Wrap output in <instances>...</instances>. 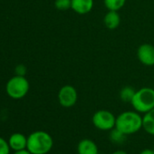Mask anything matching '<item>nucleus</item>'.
Returning <instances> with one entry per match:
<instances>
[{
    "instance_id": "nucleus-1",
    "label": "nucleus",
    "mask_w": 154,
    "mask_h": 154,
    "mask_svg": "<svg viewBox=\"0 0 154 154\" xmlns=\"http://www.w3.org/2000/svg\"><path fill=\"white\" fill-rule=\"evenodd\" d=\"M115 128L124 133L131 135L142 129V116L136 111H126L116 117Z\"/></svg>"
},
{
    "instance_id": "nucleus-2",
    "label": "nucleus",
    "mask_w": 154,
    "mask_h": 154,
    "mask_svg": "<svg viewBox=\"0 0 154 154\" xmlns=\"http://www.w3.org/2000/svg\"><path fill=\"white\" fill-rule=\"evenodd\" d=\"M54 145L52 136L44 131H36L27 137L26 149L32 154H46Z\"/></svg>"
},
{
    "instance_id": "nucleus-3",
    "label": "nucleus",
    "mask_w": 154,
    "mask_h": 154,
    "mask_svg": "<svg viewBox=\"0 0 154 154\" xmlns=\"http://www.w3.org/2000/svg\"><path fill=\"white\" fill-rule=\"evenodd\" d=\"M133 109L140 113H146L154 108V89L142 87L135 92L131 102Z\"/></svg>"
},
{
    "instance_id": "nucleus-4",
    "label": "nucleus",
    "mask_w": 154,
    "mask_h": 154,
    "mask_svg": "<svg viewBox=\"0 0 154 154\" xmlns=\"http://www.w3.org/2000/svg\"><path fill=\"white\" fill-rule=\"evenodd\" d=\"M30 85L26 77L17 74L8 81L6 85L8 95L15 100L24 98L27 94Z\"/></svg>"
},
{
    "instance_id": "nucleus-5",
    "label": "nucleus",
    "mask_w": 154,
    "mask_h": 154,
    "mask_svg": "<svg viewBox=\"0 0 154 154\" xmlns=\"http://www.w3.org/2000/svg\"><path fill=\"white\" fill-rule=\"evenodd\" d=\"M92 122L94 126L100 131H111L115 128L116 117L107 110H99L93 115Z\"/></svg>"
},
{
    "instance_id": "nucleus-6",
    "label": "nucleus",
    "mask_w": 154,
    "mask_h": 154,
    "mask_svg": "<svg viewBox=\"0 0 154 154\" xmlns=\"http://www.w3.org/2000/svg\"><path fill=\"white\" fill-rule=\"evenodd\" d=\"M78 99L76 89L70 85H63L58 93V102L61 106L64 108L72 107Z\"/></svg>"
},
{
    "instance_id": "nucleus-7",
    "label": "nucleus",
    "mask_w": 154,
    "mask_h": 154,
    "mask_svg": "<svg viewBox=\"0 0 154 154\" xmlns=\"http://www.w3.org/2000/svg\"><path fill=\"white\" fill-rule=\"evenodd\" d=\"M139 61L146 66L154 65V46L150 44H142L137 50Z\"/></svg>"
},
{
    "instance_id": "nucleus-8",
    "label": "nucleus",
    "mask_w": 154,
    "mask_h": 154,
    "mask_svg": "<svg viewBox=\"0 0 154 154\" xmlns=\"http://www.w3.org/2000/svg\"><path fill=\"white\" fill-rule=\"evenodd\" d=\"M78 154H99V149L96 143L90 139H83L77 145Z\"/></svg>"
},
{
    "instance_id": "nucleus-9",
    "label": "nucleus",
    "mask_w": 154,
    "mask_h": 154,
    "mask_svg": "<svg viewBox=\"0 0 154 154\" xmlns=\"http://www.w3.org/2000/svg\"><path fill=\"white\" fill-rule=\"evenodd\" d=\"M94 0H72V9L79 15H85L92 11Z\"/></svg>"
},
{
    "instance_id": "nucleus-10",
    "label": "nucleus",
    "mask_w": 154,
    "mask_h": 154,
    "mask_svg": "<svg viewBox=\"0 0 154 154\" xmlns=\"http://www.w3.org/2000/svg\"><path fill=\"white\" fill-rule=\"evenodd\" d=\"M8 144L10 146V149L15 151L25 149L27 146V138L23 133L16 132L9 137Z\"/></svg>"
},
{
    "instance_id": "nucleus-11",
    "label": "nucleus",
    "mask_w": 154,
    "mask_h": 154,
    "mask_svg": "<svg viewBox=\"0 0 154 154\" xmlns=\"http://www.w3.org/2000/svg\"><path fill=\"white\" fill-rule=\"evenodd\" d=\"M103 23L106 28H108L109 30L116 29L121 23V17L118 14V11L108 10V12L105 14L103 17Z\"/></svg>"
},
{
    "instance_id": "nucleus-12",
    "label": "nucleus",
    "mask_w": 154,
    "mask_h": 154,
    "mask_svg": "<svg viewBox=\"0 0 154 154\" xmlns=\"http://www.w3.org/2000/svg\"><path fill=\"white\" fill-rule=\"evenodd\" d=\"M142 129L149 135H154V108L144 113L142 117Z\"/></svg>"
},
{
    "instance_id": "nucleus-13",
    "label": "nucleus",
    "mask_w": 154,
    "mask_h": 154,
    "mask_svg": "<svg viewBox=\"0 0 154 154\" xmlns=\"http://www.w3.org/2000/svg\"><path fill=\"white\" fill-rule=\"evenodd\" d=\"M103 2H104L105 8L108 10L119 11L124 7L126 0H103Z\"/></svg>"
},
{
    "instance_id": "nucleus-14",
    "label": "nucleus",
    "mask_w": 154,
    "mask_h": 154,
    "mask_svg": "<svg viewBox=\"0 0 154 154\" xmlns=\"http://www.w3.org/2000/svg\"><path fill=\"white\" fill-rule=\"evenodd\" d=\"M135 92L136 91L132 87L125 86L120 92V98L124 103H131L132 98H133V95H134Z\"/></svg>"
},
{
    "instance_id": "nucleus-15",
    "label": "nucleus",
    "mask_w": 154,
    "mask_h": 154,
    "mask_svg": "<svg viewBox=\"0 0 154 154\" xmlns=\"http://www.w3.org/2000/svg\"><path fill=\"white\" fill-rule=\"evenodd\" d=\"M126 136L127 135H125L124 133H122L116 128H113L112 130H111L110 138H111L112 141H113L114 143H122L125 140Z\"/></svg>"
},
{
    "instance_id": "nucleus-16",
    "label": "nucleus",
    "mask_w": 154,
    "mask_h": 154,
    "mask_svg": "<svg viewBox=\"0 0 154 154\" xmlns=\"http://www.w3.org/2000/svg\"><path fill=\"white\" fill-rule=\"evenodd\" d=\"M54 7L56 9L65 11L72 8V0H55Z\"/></svg>"
},
{
    "instance_id": "nucleus-17",
    "label": "nucleus",
    "mask_w": 154,
    "mask_h": 154,
    "mask_svg": "<svg viewBox=\"0 0 154 154\" xmlns=\"http://www.w3.org/2000/svg\"><path fill=\"white\" fill-rule=\"evenodd\" d=\"M9 153H10V146L8 144V141L0 137V154H9Z\"/></svg>"
},
{
    "instance_id": "nucleus-18",
    "label": "nucleus",
    "mask_w": 154,
    "mask_h": 154,
    "mask_svg": "<svg viewBox=\"0 0 154 154\" xmlns=\"http://www.w3.org/2000/svg\"><path fill=\"white\" fill-rule=\"evenodd\" d=\"M15 72H16V74L17 75H22V76H25L26 73V67L20 63L18 65H17L16 69H15Z\"/></svg>"
},
{
    "instance_id": "nucleus-19",
    "label": "nucleus",
    "mask_w": 154,
    "mask_h": 154,
    "mask_svg": "<svg viewBox=\"0 0 154 154\" xmlns=\"http://www.w3.org/2000/svg\"><path fill=\"white\" fill-rule=\"evenodd\" d=\"M140 154H154V149H144L140 152Z\"/></svg>"
},
{
    "instance_id": "nucleus-20",
    "label": "nucleus",
    "mask_w": 154,
    "mask_h": 154,
    "mask_svg": "<svg viewBox=\"0 0 154 154\" xmlns=\"http://www.w3.org/2000/svg\"><path fill=\"white\" fill-rule=\"evenodd\" d=\"M14 154H32L27 149H21V150H17L15 151Z\"/></svg>"
},
{
    "instance_id": "nucleus-21",
    "label": "nucleus",
    "mask_w": 154,
    "mask_h": 154,
    "mask_svg": "<svg viewBox=\"0 0 154 154\" xmlns=\"http://www.w3.org/2000/svg\"><path fill=\"white\" fill-rule=\"evenodd\" d=\"M112 154H128L126 151H124V150H121V149H119V150H115V151H113Z\"/></svg>"
}]
</instances>
